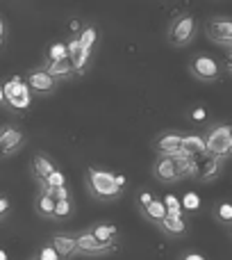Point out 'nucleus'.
Returning <instances> with one entry per match:
<instances>
[{
    "label": "nucleus",
    "instance_id": "obj_1",
    "mask_svg": "<svg viewBox=\"0 0 232 260\" xmlns=\"http://www.w3.org/2000/svg\"><path fill=\"white\" fill-rule=\"evenodd\" d=\"M85 183L89 194L100 203L116 201L128 187V178L123 174H114V171L100 169V167H89L85 171Z\"/></svg>",
    "mask_w": 232,
    "mask_h": 260
},
{
    "label": "nucleus",
    "instance_id": "obj_2",
    "mask_svg": "<svg viewBox=\"0 0 232 260\" xmlns=\"http://www.w3.org/2000/svg\"><path fill=\"white\" fill-rule=\"evenodd\" d=\"M32 89L25 82V76H12L5 80L3 89H0V101L5 108L9 110H27L32 105Z\"/></svg>",
    "mask_w": 232,
    "mask_h": 260
},
{
    "label": "nucleus",
    "instance_id": "obj_3",
    "mask_svg": "<svg viewBox=\"0 0 232 260\" xmlns=\"http://www.w3.org/2000/svg\"><path fill=\"white\" fill-rule=\"evenodd\" d=\"M198 35V21L194 14L184 12V14H178L173 21L169 23L166 27V39L173 48H182V46H189Z\"/></svg>",
    "mask_w": 232,
    "mask_h": 260
},
{
    "label": "nucleus",
    "instance_id": "obj_4",
    "mask_svg": "<svg viewBox=\"0 0 232 260\" xmlns=\"http://www.w3.org/2000/svg\"><path fill=\"white\" fill-rule=\"evenodd\" d=\"M207 144V151L214 157H232V123H212L203 133Z\"/></svg>",
    "mask_w": 232,
    "mask_h": 260
},
{
    "label": "nucleus",
    "instance_id": "obj_5",
    "mask_svg": "<svg viewBox=\"0 0 232 260\" xmlns=\"http://www.w3.org/2000/svg\"><path fill=\"white\" fill-rule=\"evenodd\" d=\"M75 242H78V249H80V256L85 258H100V256H107V253L116 251L119 244H103L100 240L94 238L89 229H82L75 233Z\"/></svg>",
    "mask_w": 232,
    "mask_h": 260
},
{
    "label": "nucleus",
    "instance_id": "obj_6",
    "mask_svg": "<svg viewBox=\"0 0 232 260\" xmlns=\"http://www.w3.org/2000/svg\"><path fill=\"white\" fill-rule=\"evenodd\" d=\"M205 35L210 41L232 50V18L230 16H212L205 23Z\"/></svg>",
    "mask_w": 232,
    "mask_h": 260
},
{
    "label": "nucleus",
    "instance_id": "obj_7",
    "mask_svg": "<svg viewBox=\"0 0 232 260\" xmlns=\"http://www.w3.org/2000/svg\"><path fill=\"white\" fill-rule=\"evenodd\" d=\"M182 139H184V135L178 133V130H164V133H160L152 139V151H155V155H164V157L184 155Z\"/></svg>",
    "mask_w": 232,
    "mask_h": 260
},
{
    "label": "nucleus",
    "instance_id": "obj_8",
    "mask_svg": "<svg viewBox=\"0 0 232 260\" xmlns=\"http://www.w3.org/2000/svg\"><path fill=\"white\" fill-rule=\"evenodd\" d=\"M189 73L201 82H214L221 76V64L210 55H196L189 62Z\"/></svg>",
    "mask_w": 232,
    "mask_h": 260
},
{
    "label": "nucleus",
    "instance_id": "obj_9",
    "mask_svg": "<svg viewBox=\"0 0 232 260\" xmlns=\"http://www.w3.org/2000/svg\"><path fill=\"white\" fill-rule=\"evenodd\" d=\"M150 174L152 178L157 180V183L166 185V187H171V185H178L180 180V174H178V167H175V160L173 157H164V155H155V160H152V167H150Z\"/></svg>",
    "mask_w": 232,
    "mask_h": 260
},
{
    "label": "nucleus",
    "instance_id": "obj_10",
    "mask_svg": "<svg viewBox=\"0 0 232 260\" xmlns=\"http://www.w3.org/2000/svg\"><path fill=\"white\" fill-rule=\"evenodd\" d=\"M27 137L23 133V128H18L16 123H5L0 128V148H3V157L14 155L16 151H21L25 146Z\"/></svg>",
    "mask_w": 232,
    "mask_h": 260
},
{
    "label": "nucleus",
    "instance_id": "obj_11",
    "mask_svg": "<svg viewBox=\"0 0 232 260\" xmlns=\"http://www.w3.org/2000/svg\"><path fill=\"white\" fill-rule=\"evenodd\" d=\"M25 82L30 85L32 94H39V96H48L57 89V80H55L41 64L34 67V69H30V71L25 73Z\"/></svg>",
    "mask_w": 232,
    "mask_h": 260
},
{
    "label": "nucleus",
    "instance_id": "obj_12",
    "mask_svg": "<svg viewBox=\"0 0 232 260\" xmlns=\"http://www.w3.org/2000/svg\"><path fill=\"white\" fill-rule=\"evenodd\" d=\"M66 44H68V59H71L75 73H78V76H85L87 69H89V64H91V57H94V50L85 48V46L80 44V39H78V37L68 39Z\"/></svg>",
    "mask_w": 232,
    "mask_h": 260
},
{
    "label": "nucleus",
    "instance_id": "obj_13",
    "mask_svg": "<svg viewBox=\"0 0 232 260\" xmlns=\"http://www.w3.org/2000/svg\"><path fill=\"white\" fill-rule=\"evenodd\" d=\"M50 244L57 249L62 260H71V258L80 256V249H78V242H75V233H66V231L53 233L50 235Z\"/></svg>",
    "mask_w": 232,
    "mask_h": 260
},
{
    "label": "nucleus",
    "instance_id": "obj_14",
    "mask_svg": "<svg viewBox=\"0 0 232 260\" xmlns=\"http://www.w3.org/2000/svg\"><path fill=\"white\" fill-rule=\"evenodd\" d=\"M57 169V165L53 162V157L48 155V153H34L30 160V174L32 178H34V183H44L46 178H48L53 171Z\"/></svg>",
    "mask_w": 232,
    "mask_h": 260
},
{
    "label": "nucleus",
    "instance_id": "obj_15",
    "mask_svg": "<svg viewBox=\"0 0 232 260\" xmlns=\"http://www.w3.org/2000/svg\"><path fill=\"white\" fill-rule=\"evenodd\" d=\"M223 157H214V155H207L201 160V165H198V176L196 180L198 183H214L216 178L221 176V171H223Z\"/></svg>",
    "mask_w": 232,
    "mask_h": 260
},
{
    "label": "nucleus",
    "instance_id": "obj_16",
    "mask_svg": "<svg viewBox=\"0 0 232 260\" xmlns=\"http://www.w3.org/2000/svg\"><path fill=\"white\" fill-rule=\"evenodd\" d=\"M157 229L162 231V233L166 235V238H171V240H180V238H184V235L189 233V221H187V217H173V215H169L162 224H157Z\"/></svg>",
    "mask_w": 232,
    "mask_h": 260
},
{
    "label": "nucleus",
    "instance_id": "obj_17",
    "mask_svg": "<svg viewBox=\"0 0 232 260\" xmlns=\"http://www.w3.org/2000/svg\"><path fill=\"white\" fill-rule=\"evenodd\" d=\"M182 151L187 153V155H191V157H198V160H203V157L210 155L207 144H205V137H203L201 133H187V135H184Z\"/></svg>",
    "mask_w": 232,
    "mask_h": 260
},
{
    "label": "nucleus",
    "instance_id": "obj_18",
    "mask_svg": "<svg viewBox=\"0 0 232 260\" xmlns=\"http://www.w3.org/2000/svg\"><path fill=\"white\" fill-rule=\"evenodd\" d=\"M41 67H44L57 82L59 80H71V78L78 76L75 69H73V64H71V59H59V62H48V59H44Z\"/></svg>",
    "mask_w": 232,
    "mask_h": 260
},
{
    "label": "nucleus",
    "instance_id": "obj_19",
    "mask_svg": "<svg viewBox=\"0 0 232 260\" xmlns=\"http://www.w3.org/2000/svg\"><path fill=\"white\" fill-rule=\"evenodd\" d=\"M175 160V167H178V174H180V178L182 180H187V178H194L196 180V176H198V165H201V160L198 157H191V155H178V157H173Z\"/></svg>",
    "mask_w": 232,
    "mask_h": 260
},
{
    "label": "nucleus",
    "instance_id": "obj_20",
    "mask_svg": "<svg viewBox=\"0 0 232 260\" xmlns=\"http://www.w3.org/2000/svg\"><path fill=\"white\" fill-rule=\"evenodd\" d=\"M55 208H57V201H55L48 192H39V194H36L34 212L41 217V219H55Z\"/></svg>",
    "mask_w": 232,
    "mask_h": 260
},
{
    "label": "nucleus",
    "instance_id": "obj_21",
    "mask_svg": "<svg viewBox=\"0 0 232 260\" xmlns=\"http://www.w3.org/2000/svg\"><path fill=\"white\" fill-rule=\"evenodd\" d=\"M89 231L94 233L96 240H100L103 244H119V229L114 224H105V221H98V224L89 226Z\"/></svg>",
    "mask_w": 232,
    "mask_h": 260
},
{
    "label": "nucleus",
    "instance_id": "obj_22",
    "mask_svg": "<svg viewBox=\"0 0 232 260\" xmlns=\"http://www.w3.org/2000/svg\"><path fill=\"white\" fill-rule=\"evenodd\" d=\"M139 212H141V217L143 219H148L150 224H162V221L169 217V210H166V206H164V201H160V199H155V201L150 203V206H146V208H139Z\"/></svg>",
    "mask_w": 232,
    "mask_h": 260
},
{
    "label": "nucleus",
    "instance_id": "obj_23",
    "mask_svg": "<svg viewBox=\"0 0 232 260\" xmlns=\"http://www.w3.org/2000/svg\"><path fill=\"white\" fill-rule=\"evenodd\" d=\"M212 217H214L221 226L230 229L232 226V203L230 201H216L214 208H212Z\"/></svg>",
    "mask_w": 232,
    "mask_h": 260
},
{
    "label": "nucleus",
    "instance_id": "obj_24",
    "mask_svg": "<svg viewBox=\"0 0 232 260\" xmlns=\"http://www.w3.org/2000/svg\"><path fill=\"white\" fill-rule=\"evenodd\" d=\"M55 187H66V176H64L62 169H55L44 183H39V192H48V189Z\"/></svg>",
    "mask_w": 232,
    "mask_h": 260
},
{
    "label": "nucleus",
    "instance_id": "obj_25",
    "mask_svg": "<svg viewBox=\"0 0 232 260\" xmlns=\"http://www.w3.org/2000/svg\"><path fill=\"white\" fill-rule=\"evenodd\" d=\"M46 59L48 62H59V59H68V44L66 41H55L46 50Z\"/></svg>",
    "mask_w": 232,
    "mask_h": 260
},
{
    "label": "nucleus",
    "instance_id": "obj_26",
    "mask_svg": "<svg viewBox=\"0 0 232 260\" xmlns=\"http://www.w3.org/2000/svg\"><path fill=\"white\" fill-rule=\"evenodd\" d=\"M78 39H80V44L85 46V48L94 50L96 44H98V39H100V32H98V27L96 25H85V30L78 35Z\"/></svg>",
    "mask_w": 232,
    "mask_h": 260
},
{
    "label": "nucleus",
    "instance_id": "obj_27",
    "mask_svg": "<svg viewBox=\"0 0 232 260\" xmlns=\"http://www.w3.org/2000/svg\"><path fill=\"white\" fill-rule=\"evenodd\" d=\"M180 199H182V210L187 212V215H189V212H198V210H201V206H203L201 194L194 192V189H187V192H184Z\"/></svg>",
    "mask_w": 232,
    "mask_h": 260
},
{
    "label": "nucleus",
    "instance_id": "obj_28",
    "mask_svg": "<svg viewBox=\"0 0 232 260\" xmlns=\"http://www.w3.org/2000/svg\"><path fill=\"white\" fill-rule=\"evenodd\" d=\"M164 206H166V210H169V215H173V217H187V212L182 210V199L180 197H175L173 192H169L164 199Z\"/></svg>",
    "mask_w": 232,
    "mask_h": 260
},
{
    "label": "nucleus",
    "instance_id": "obj_29",
    "mask_svg": "<svg viewBox=\"0 0 232 260\" xmlns=\"http://www.w3.org/2000/svg\"><path fill=\"white\" fill-rule=\"evenodd\" d=\"M75 212V206H73L71 199L66 201H57V208H55V219L53 221H68Z\"/></svg>",
    "mask_w": 232,
    "mask_h": 260
},
{
    "label": "nucleus",
    "instance_id": "obj_30",
    "mask_svg": "<svg viewBox=\"0 0 232 260\" xmlns=\"http://www.w3.org/2000/svg\"><path fill=\"white\" fill-rule=\"evenodd\" d=\"M36 260H62V256L57 253V249L53 247L50 242H46V244H41L39 247V251H36Z\"/></svg>",
    "mask_w": 232,
    "mask_h": 260
},
{
    "label": "nucleus",
    "instance_id": "obj_31",
    "mask_svg": "<svg viewBox=\"0 0 232 260\" xmlns=\"http://www.w3.org/2000/svg\"><path fill=\"white\" fill-rule=\"evenodd\" d=\"M152 201H155V197H152L148 189H139V192H137V206H139V208L150 206Z\"/></svg>",
    "mask_w": 232,
    "mask_h": 260
},
{
    "label": "nucleus",
    "instance_id": "obj_32",
    "mask_svg": "<svg viewBox=\"0 0 232 260\" xmlns=\"http://www.w3.org/2000/svg\"><path fill=\"white\" fill-rule=\"evenodd\" d=\"M48 194L55 199V201H66V199H71V189H68V187H55V189H48Z\"/></svg>",
    "mask_w": 232,
    "mask_h": 260
},
{
    "label": "nucleus",
    "instance_id": "obj_33",
    "mask_svg": "<svg viewBox=\"0 0 232 260\" xmlns=\"http://www.w3.org/2000/svg\"><path fill=\"white\" fill-rule=\"evenodd\" d=\"M9 208H12V201H9L7 194H3V197H0V217H3V219H7Z\"/></svg>",
    "mask_w": 232,
    "mask_h": 260
},
{
    "label": "nucleus",
    "instance_id": "obj_34",
    "mask_svg": "<svg viewBox=\"0 0 232 260\" xmlns=\"http://www.w3.org/2000/svg\"><path fill=\"white\" fill-rule=\"evenodd\" d=\"M191 119H194V121H205V119H207V110L203 108V105L194 108V110H191Z\"/></svg>",
    "mask_w": 232,
    "mask_h": 260
},
{
    "label": "nucleus",
    "instance_id": "obj_35",
    "mask_svg": "<svg viewBox=\"0 0 232 260\" xmlns=\"http://www.w3.org/2000/svg\"><path fill=\"white\" fill-rule=\"evenodd\" d=\"M178 260H207V258L203 256V253H198V251H184Z\"/></svg>",
    "mask_w": 232,
    "mask_h": 260
},
{
    "label": "nucleus",
    "instance_id": "obj_36",
    "mask_svg": "<svg viewBox=\"0 0 232 260\" xmlns=\"http://www.w3.org/2000/svg\"><path fill=\"white\" fill-rule=\"evenodd\" d=\"M0 39H3V46L7 44V23H0Z\"/></svg>",
    "mask_w": 232,
    "mask_h": 260
},
{
    "label": "nucleus",
    "instance_id": "obj_37",
    "mask_svg": "<svg viewBox=\"0 0 232 260\" xmlns=\"http://www.w3.org/2000/svg\"><path fill=\"white\" fill-rule=\"evenodd\" d=\"M225 69L232 73V50H228V57H225Z\"/></svg>",
    "mask_w": 232,
    "mask_h": 260
},
{
    "label": "nucleus",
    "instance_id": "obj_38",
    "mask_svg": "<svg viewBox=\"0 0 232 260\" xmlns=\"http://www.w3.org/2000/svg\"><path fill=\"white\" fill-rule=\"evenodd\" d=\"M9 256H7V251H5V249H0V260H7Z\"/></svg>",
    "mask_w": 232,
    "mask_h": 260
},
{
    "label": "nucleus",
    "instance_id": "obj_39",
    "mask_svg": "<svg viewBox=\"0 0 232 260\" xmlns=\"http://www.w3.org/2000/svg\"><path fill=\"white\" fill-rule=\"evenodd\" d=\"M228 231H230V235H232V226H230V229H228Z\"/></svg>",
    "mask_w": 232,
    "mask_h": 260
},
{
    "label": "nucleus",
    "instance_id": "obj_40",
    "mask_svg": "<svg viewBox=\"0 0 232 260\" xmlns=\"http://www.w3.org/2000/svg\"><path fill=\"white\" fill-rule=\"evenodd\" d=\"M30 260H36V258H30Z\"/></svg>",
    "mask_w": 232,
    "mask_h": 260
}]
</instances>
